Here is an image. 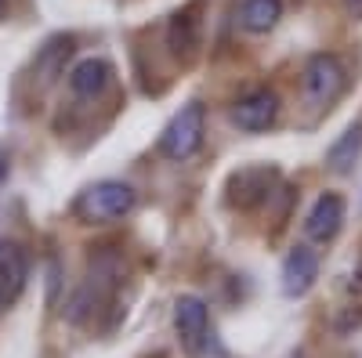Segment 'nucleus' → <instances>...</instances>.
<instances>
[{
  "label": "nucleus",
  "instance_id": "1",
  "mask_svg": "<svg viewBox=\"0 0 362 358\" xmlns=\"http://www.w3.org/2000/svg\"><path fill=\"white\" fill-rule=\"evenodd\" d=\"M134 189L124 181H98L76 199V217L87 225H109L134 210Z\"/></svg>",
  "mask_w": 362,
  "mask_h": 358
},
{
  "label": "nucleus",
  "instance_id": "2",
  "mask_svg": "<svg viewBox=\"0 0 362 358\" xmlns=\"http://www.w3.org/2000/svg\"><path fill=\"white\" fill-rule=\"evenodd\" d=\"M203 134H206V116H203V105L192 102V105H185V109H181L170 124H167V131H163V138H160V153H163L167 160L181 163V160H189V156L199 153Z\"/></svg>",
  "mask_w": 362,
  "mask_h": 358
},
{
  "label": "nucleus",
  "instance_id": "3",
  "mask_svg": "<svg viewBox=\"0 0 362 358\" xmlns=\"http://www.w3.org/2000/svg\"><path fill=\"white\" fill-rule=\"evenodd\" d=\"M300 83H305V98L312 105H329V102L341 98L348 76H344V66L337 62L334 54H312Z\"/></svg>",
  "mask_w": 362,
  "mask_h": 358
},
{
  "label": "nucleus",
  "instance_id": "4",
  "mask_svg": "<svg viewBox=\"0 0 362 358\" xmlns=\"http://www.w3.org/2000/svg\"><path fill=\"white\" fill-rule=\"evenodd\" d=\"M279 116V98L276 91H268V87H257V91L243 95L235 102L232 109V124L239 131H268L272 124H276Z\"/></svg>",
  "mask_w": 362,
  "mask_h": 358
},
{
  "label": "nucleus",
  "instance_id": "5",
  "mask_svg": "<svg viewBox=\"0 0 362 358\" xmlns=\"http://www.w3.org/2000/svg\"><path fill=\"white\" fill-rule=\"evenodd\" d=\"M206 326H210V315H206V304L199 301V297H177V304H174V330H177L181 344H185L192 354L206 340Z\"/></svg>",
  "mask_w": 362,
  "mask_h": 358
},
{
  "label": "nucleus",
  "instance_id": "6",
  "mask_svg": "<svg viewBox=\"0 0 362 358\" xmlns=\"http://www.w3.org/2000/svg\"><path fill=\"white\" fill-rule=\"evenodd\" d=\"M341 225H344V199L334 196V192L319 196L315 206L308 210V217H305V232L315 243H329V239L341 232Z\"/></svg>",
  "mask_w": 362,
  "mask_h": 358
},
{
  "label": "nucleus",
  "instance_id": "7",
  "mask_svg": "<svg viewBox=\"0 0 362 358\" xmlns=\"http://www.w3.org/2000/svg\"><path fill=\"white\" fill-rule=\"evenodd\" d=\"M319 275V257L308 246H293L283 261V293L286 297H305Z\"/></svg>",
  "mask_w": 362,
  "mask_h": 358
},
{
  "label": "nucleus",
  "instance_id": "8",
  "mask_svg": "<svg viewBox=\"0 0 362 358\" xmlns=\"http://www.w3.org/2000/svg\"><path fill=\"white\" fill-rule=\"evenodd\" d=\"M112 80V66L105 58H80L69 69V91L76 98H98Z\"/></svg>",
  "mask_w": 362,
  "mask_h": 358
},
{
  "label": "nucleus",
  "instance_id": "9",
  "mask_svg": "<svg viewBox=\"0 0 362 358\" xmlns=\"http://www.w3.org/2000/svg\"><path fill=\"white\" fill-rule=\"evenodd\" d=\"M25 279H29L25 253H22L15 243H0V297H4L8 304L22 293Z\"/></svg>",
  "mask_w": 362,
  "mask_h": 358
},
{
  "label": "nucleus",
  "instance_id": "10",
  "mask_svg": "<svg viewBox=\"0 0 362 358\" xmlns=\"http://www.w3.org/2000/svg\"><path fill=\"white\" fill-rule=\"evenodd\" d=\"M279 18L283 0H243V8H239V22L247 33H268V29H276Z\"/></svg>",
  "mask_w": 362,
  "mask_h": 358
},
{
  "label": "nucleus",
  "instance_id": "11",
  "mask_svg": "<svg viewBox=\"0 0 362 358\" xmlns=\"http://www.w3.org/2000/svg\"><path fill=\"white\" fill-rule=\"evenodd\" d=\"M167 44L174 54H192L196 44H199V18H196V8H185L177 11L167 25Z\"/></svg>",
  "mask_w": 362,
  "mask_h": 358
},
{
  "label": "nucleus",
  "instance_id": "12",
  "mask_svg": "<svg viewBox=\"0 0 362 358\" xmlns=\"http://www.w3.org/2000/svg\"><path fill=\"white\" fill-rule=\"evenodd\" d=\"M358 153H362V127L355 124V127H348V131L334 141V148H329L326 163H329V170H334V174H348V170L355 167Z\"/></svg>",
  "mask_w": 362,
  "mask_h": 358
},
{
  "label": "nucleus",
  "instance_id": "13",
  "mask_svg": "<svg viewBox=\"0 0 362 358\" xmlns=\"http://www.w3.org/2000/svg\"><path fill=\"white\" fill-rule=\"evenodd\" d=\"M69 51H73V37H54V40L40 51V58H37V76H40V83H51L54 76H62Z\"/></svg>",
  "mask_w": 362,
  "mask_h": 358
},
{
  "label": "nucleus",
  "instance_id": "14",
  "mask_svg": "<svg viewBox=\"0 0 362 358\" xmlns=\"http://www.w3.org/2000/svg\"><path fill=\"white\" fill-rule=\"evenodd\" d=\"M344 11L351 18H362V0H344Z\"/></svg>",
  "mask_w": 362,
  "mask_h": 358
},
{
  "label": "nucleus",
  "instance_id": "15",
  "mask_svg": "<svg viewBox=\"0 0 362 358\" xmlns=\"http://www.w3.org/2000/svg\"><path fill=\"white\" fill-rule=\"evenodd\" d=\"M4 177H8V156L0 153V181H4Z\"/></svg>",
  "mask_w": 362,
  "mask_h": 358
},
{
  "label": "nucleus",
  "instance_id": "16",
  "mask_svg": "<svg viewBox=\"0 0 362 358\" xmlns=\"http://www.w3.org/2000/svg\"><path fill=\"white\" fill-rule=\"evenodd\" d=\"M4 11H8V0H0V18H4Z\"/></svg>",
  "mask_w": 362,
  "mask_h": 358
},
{
  "label": "nucleus",
  "instance_id": "17",
  "mask_svg": "<svg viewBox=\"0 0 362 358\" xmlns=\"http://www.w3.org/2000/svg\"><path fill=\"white\" fill-rule=\"evenodd\" d=\"M4 304H8V301H4V297H0V311H4Z\"/></svg>",
  "mask_w": 362,
  "mask_h": 358
}]
</instances>
